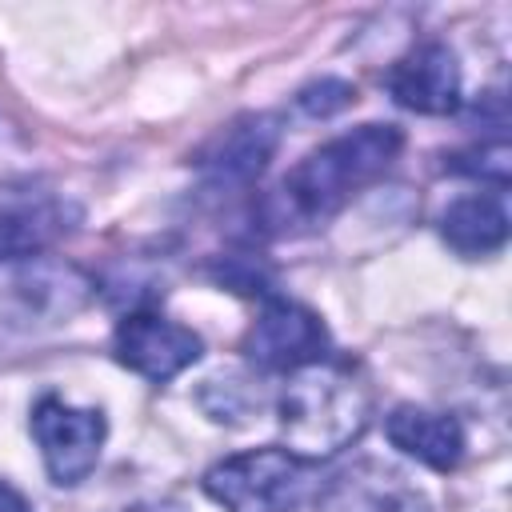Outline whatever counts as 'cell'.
I'll return each mask as SVG.
<instances>
[{
	"label": "cell",
	"mask_w": 512,
	"mask_h": 512,
	"mask_svg": "<svg viewBox=\"0 0 512 512\" xmlns=\"http://www.w3.org/2000/svg\"><path fill=\"white\" fill-rule=\"evenodd\" d=\"M404 148L396 124H360L312 148L260 200V228L272 236H300L328 224L364 184L384 176Z\"/></svg>",
	"instance_id": "1"
},
{
	"label": "cell",
	"mask_w": 512,
	"mask_h": 512,
	"mask_svg": "<svg viewBox=\"0 0 512 512\" xmlns=\"http://www.w3.org/2000/svg\"><path fill=\"white\" fill-rule=\"evenodd\" d=\"M276 412L288 452L312 464L360 440V432L372 420V392L348 364L316 360L288 372Z\"/></svg>",
	"instance_id": "2"
},
{
	"label": "cell",
	"mask_w": 512,
	"mask_h": 512,
	"mask_svg": "<svg viewBox=\"0 0 512 512\" xmlns=\"http://www.w3.org/2000/svg\"><path fill=\"white\" fill-rule=\"evenodd\" d=\"M96 296V280L64 256H28L0 264V340L40 336L80 316Z\"/></svg>",
	"instance_id": "3"
},
{
	"label": "cell",
	"mask_w": 512,
	"mask_h": 512,
	"mask_svg": "<svg viewBox=\"0 0 512 512\" xmlns=\"http://www.w3.org/2000/svg\"><path fill=\"white\" fill-rule=\"evenodd\" d=\"M200 484L224 512H296L308 492V464L268 444L216 460Z\"/></svg>",
	"instance_id": "4"
},
{
	"label": "cell",
	"mask_w": 512,
	"mask_h": 512,
	"mask_svg": "<svg viewBox=\"0 0 512 512\" xmlns=\"http://www.w3.org/2000/svg\"><path fill=\"white\" fill-rule=\"evenodd\" d=\"M28 424L40 444V460H44L52 484L76 488L96 472L100 448L108 436V420L100 408H80V404H68L64 396L48 392L32 404Z\"/></svg>",
	"instance_id": "5"
},
{
	"label": "cell",
	"mask_w": 512,
	"mask_h": 512,
	"mask_svg": "<svg viewBox=\"0 0 512 512\" xmlns=\"http://www.w3.org/2000/svg\"><path fill=\"white\" fill-rule=\"evenodd\" d=\"M244 356L260 372H296L328 360V328L312 308L272 296L244 336Z\"/></svg>",
	"instance_id": "6"
},
{
	"label": "cell",
	"mask_w": 512,
	"mask_h": 512,
	"mask_svg": "<svg viewBox=\"0 0 512 512\" xmlns=\"http://www.w3.org/2000/svg\"><path fill=\"white\" fill-rule=\"evenodd\" d=\"M112 356L120 368L152 384H168L172 376H180L204 356V340L200 332L160 312H128L112 332Z\"/></svg>",
	"instance_id": "7"
},
{
	"label": "cell",
	"mask_w": 512,
	"mask_h": 512,
	"mask_svg": "<svg viewBox=\"0 0 512 512\" xmlns=\"http://www.w3.org/2000/svg\"><path fill=\"white\" fill-rule=\"evenodd\" d=\"M276 148H280V116L248 112L212 136V144L196 156V168L208 192H236L264 176Z\"/></svg>",
	"instance_id": "8"
},
{
	"label": "cell",
	"mask_w": 512,
	"mask_h": 512,
	"mask_svg": "<svg viewBox=\"0 0 512 512\" xmlns=\"http://www.w3.org/2000/svg\"><path fill=\"white\" fill-rule=\"evenodd\" d=\"M388 92L400 108L420 116H448L460 108V60L448 44L424 40L388 68Z\"/></svg>",
	"instance_id": "9"
},
{
	"label": "cell",
	"mask_w": 512,
	"mask_h": 512,
	"mask_svg": "<svg viewBox=\"0 0 512 512\" xmlns=\"http://www.w3.org/2000/svg\"><path fill=\"white\" fill-rule=\"evenodd\" d=\"M316 512H432V500L404 472L380 460H356L320 488Z\"/></svg>",
	"instance_id": "10"
},
{
	"label": "cell",
	"mask_w": 512,
	"mask_h": 512,
	"mask_svg": "<svg viewBox=\"0 0 512 512\" xmlns=\"http://www.w3.org/2000/svg\"><path fill=\"white\" fill-rule=\"evenodd\" d=\"M384 432H388L392 448H400L404 456H412V460H420L424 468H436V472H452L464 460V448H468L464 424L456 416L432 412V408H420V404H396L384 420Z\"/></svg>",
	"instance_id": "11"
},
{
	"label": "cell",
	"mask_w": 512,
	"mask_h": 512,
	"mask_svg": "<svg viewBox=\"0 0 512 512\" xmlns=\"http://www.w3.org/2000/svg\"><path fill=\"white\" fill-rule=\"evenodd\" d=\"M440 236L460 256H492L508 244V212L496 192L456 196L440 212Z\"/></svg>",
	"instance_id": "12"
},
{
	"label": "cell",
	"mask_w": 512,
	"mask_h": 512,
	"mask_svg": "<svg viewBox=\"0 0 512 512\" xmlns=\"http://www.w3.org/2000/svg\"><path fill=\"white\" fill-rule=\"evenodd\" d=\"M64 204H20L0 212V264L44 256L72 224Z\"/></svg>",
	"instance_id": "13"
},
{
	"label": "cell",
	"mask_w": 512,
	"mask_h": 512,
	"mask_svg": "<svg viewBox=\"0 0 512 512\" xmlns=\"http://www.w3.org/2000/svg\"><path fill=\"white\" fill-rule=\"evenodd\" d=\"M508 156H512V152H508L504 136H496V140L472 144V148H464V152H452L444 168H452V172H460V176H472V180L492 184L496 192H504V188H508Z\"/></svg>",
	"instance_id": "14"
},
{
	"label": "cell",
	"mask_w": 512,
	"mask_h": 512,
	"mask_svg": "<svg viewBox=\"0 0 512 512\" xmlns=\"http://www.w3.org/2000/svg\"><path fill=\"white\" fill-rule=\"evenodd\" d=\"M204 392H220V400H200L204 404V412L212 416V420H228V424H236V420H248L256 408H260V388H252V380H244V376H212V380H204Z\"/></svg>",
	"instance_id": "15"
},
{
	"label": "cell",
	"mask_w": 512,
	"mask_h": 512,
	"mask_svg": "<svg viewBox=\"0 0 512 512\" xmlns=\"http://www.w3.org/2000/svg\"><path fill=\"white\" fill-rule=\"evenodd\" d=\"M356 100V88L348 80H336V76H324V80H312L296 92V108L312 120H328L336 112H344L348 104Z\"/></svg>",
	"instance_id": "16"
},
{
	"label": "cell",
	"mask_w": 512,
	"mask_h": 512,
	"mask_svg": "<svg viewBox=\"0 0 512 512\" xmlns=\"http://www.w3.org/2000/svg\"><path fill=\"white\" fill-rule=\"evenodd\" d=\"M224 288H236V292H268V272L244 256H228L216 272H212Z\"/></svg>",
	"instance_id": "17"
},
{
	"label": "cell",
	"mask_w": 512,
	"mask_h": 512,
	"mask_svg": "<svg viewBox=\"0 0 512 512\" xmlns=\"http://www.w3.org/2000/svg\"><path fill=\"white\" fill-rule=\"evenodd\" d=\"M0 512H32L28 496L20 488H12L8 480H0Z\"/></svg>",
	"instance_id": "18"
},
{
	"label": "cell",
	"mask_w": 512,
	"mask_h": 512,
	"mask_svg": "<svg viewBox=\"0 0 512 512\" xmlns=\"http://www.w3.org/2000/svg\"><path fill=\"white\" fill-rule=\"evenodd\" d=\"M120 512H180L176 504H132V508H120Z\"/></svg>",
	"instance_id": "19"
}]
</instances>
